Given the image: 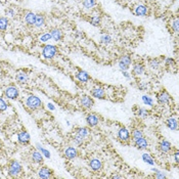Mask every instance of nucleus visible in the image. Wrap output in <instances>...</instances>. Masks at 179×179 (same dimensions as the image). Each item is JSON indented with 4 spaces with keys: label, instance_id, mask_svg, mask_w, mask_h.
<instances>
[{
    "label": "nucleus",
    "instance_id": "1",
    "mask_svg": "<svg viewBox=\"0 0 179 179\" xmlns=\"http://www.w3.org/2000/svg\"><path fill=\"white\" fill-rule=\"evenodd\" d=\"M26 105H27V108L29 109H31V111H37V109H42L43 104L38 96L32 94V95H29L26 98Z\"/></svg>",
    "mask_w": 179,
    "mask_h": 179
},
{
    "label": "nucleus",
    "instance_id": "2",
    "mask_svg": "<svg viewBox=\"0 0 179 179\" xmlns=\"http://www.w3.org/2000/svg\"><path fill=\"white\" fill-rule=\"evenodd\" d=\"M23 172V166L17 160L10 161L8 164V175L10 177H19Z\"/></svg>",
    "mask_w": 179,
    "mask_h": 179
},
{
    "label": "nucleus",
    "instance_id": "3",
    "mask_svg": "<svg viewBox=\"0 0 179 179\" xmlns=\"http://www.w3.org/2000/svg\"><path fill=\"white\" fill-rule=\"evenodd\" d=\"M57 54V47L52 44H46L42 47V56L45 60L54 58Z\"/></svg>",
    "mask_w": 179,
    "mask_h": 179
},
{
    "label": "nucleus",
    "instance_id": "4",
    "mask_svg": "<svg viewBox=\"0 0 179 179\" xmlns=\"http://www.w3.org/2000/svg\"><path fill=\"white\" fill-rule=\"evenodd\" d=\"M131 65H132V57L130 56H128V54H124V56H122L118 61L119 69L121 70V72L128 71Z\"/></svg>",
    "mask_w": 179,
    "mask_h": 179
},
{
    "label": "nucleus",
    "instance_id": "5",
    "mask_svg": "<svg viewBox=\"0 0 179 179\" xmlns=\"http://www.w3.org/2000/svg\"><path fill=\"white\" fill-rule=\"evenodd\" d=\"M157 102L161 105H167L171 101V95L167 92L166 90H161L160 92L157 93Z\"/></svg>",
    "mask_w": 179,
    "mask_h": 179
},
{
    "label": "nucleus",
    "instance_id": "6",
    "mask_svg": "<svg viewBox=\"0 0 179 179\" xmlns=\"http://www.w3.org/2000/svg\"><path fill=\"white\" fill-rule=\"evenodd\" d=\"M20 91L19 88L13 85L7 86L6 88L4 89V95L6 98H8L10 100H16L17 97H19Z\"/></svg>",
    "mask_w": 179,
    "mask_h": 179
},
{
    "label": "nucleus",
    "instance_id": "7",
    "mask_svg": "<svg viewBox=\"0 0 179 179\" xmlns=\"http://www.w3.org/2000/svg\"><path fill=\"white\" fill-rule=\"evenodd\" d=\"M17 142L22 145H27L30 143L31 141V135L26 130H22L20 132H17Z\"/></svg>",
    "mask_w": 179,
    "mask_h": 179
},
{
    "label": "nucleus",
    "instance_id": "8",
    "mask_svg": "<svg viewBox=\"0 0 179 179\" xmlns=\"http://www.w3.org/2000/svg\"><path fill=\"white\" fill-rule=\"evenodd\" d=\"M79 104L84 109H92L94 105V100L90 95H81L79 97Z\"/></svg>",
    "mask_w": 179,
    "mask_h": 179
},
{
    "label": "nucleus",
    "instance_id": "9",
    "mask_svg": "<svg viewBox=\"0 0 179 179\" xmlns=\"http://www.w3.org/2000/svg\"><path fill=\"white\" fill-rule=\"evenodd\" d=\"M90 94L93 98H96V99H101L102 100V99H105V97H107L105 90L100 86L94 87V88L91 89Z\"/></svg>",
    "mask_w": 179,
    "mask_h": 179
},
{
    "label": "nucleus",
    "instance_id": "10",
    "mask_svg": "<svg viewBox=\"0 0 179 179\" xmlns=\"http://www.w3.org/2000/svg\"><path fill=\"white\" fill-rule=\"evenodd\" d=\"M118 138L122 142H129L131 139V133L128 128L121 127L118 131Z\"/></svg>",
    "mask_w": 179,
    "mask_h": 179
},
{
    "label": "nucleus",
    "instance_id": "11",
    "mask_svg": "<svg viewBox=\"0 0 179 179\" xmlns=\"http://www.w3.org/2000/svg\"><path fill=\"white\" fill-rule=\"evenodd\" d=\"M64 157L68 160H74L78 157V149L74 147H68L64 151Z\"/></svg>",
    "mask_w": 179,
    "mask_h": 179
},
{
    "label": "nucleus",
    "instance_id": "12",
    "mask_svg": "<svg viewBox=\"0 0 179 179\" xmlns=\"http://www.w3.org/2000/svg\"><path fill=\"white\" fill-rule=\"evenodd\" d=\"M38 177L42 179H49L53 177V171L48 167H41L38 170Z\"/></svg>",
    "mask_w": 179,
    "mask_h": 179
},
{
    "label": "nucleus",
    "instance_id": "13",
    "mask_svg": "<svg viewBox=\"0 0 179 179\" xmlns=\"http://www.w3.org/2000/svg\"><path fill=\"white\" fill-rule=\"evenodd\" d=\"M133 12L137 17H145L148 13V7L143 4H138L134 7Z\"/></svg>",
    "mask_w": 179,
    "mask_h": 179
},
{
    "label": "nucleus",
    "instance_id": "14",
    "mask_svg": "<svg viewBox=\"0 0 179 179\" xmlns=\"http://www.w3.org/2000/svg\"><path fill=\"white\" fill-rule=\"evenodd\" d=\"M86 123L89 127H96L99 124V118L96 114H88L86 116Z\"/></svg>",
    "mask_w": 179,
    "mask_h": 179
},
{
    "label": "nucleus",
    "instance_id": "15",
    "mask_svg": "<svg viewBox=\"0 0 179 179\" xmlns=\"http://www.w3.org/2000/svg\"><path fill=\"white\" fill-rule=\"evenodd\" d=\"M89 167L90 169L94 172H98L102 169V162L98 158H93L89 161Z\"/></svg>",
    "mask_w": 179,
    "mask_h": 179
},
{
    "label": "nucleus",
    "instance_id": "16",
    "mask_svg": "<svg viewBox=\"0 0 179 179\" xmlns=\"http://www.w3.org/2000/svg\"><path fill=\"white\" fill-rule=\"evenodd\" d=\"M145 73V67L140 63H135L132 68V75L135 77L141 76Z\"/></svg>",
    "mask_w": 179,
    "mask_h": 179
},
{
    "label": "nucleus",
    "instance_id": "17",
    "mask_svg": "<svg viewBox=\"0 0 179 179\" xmlns=\"http://www.w3.org/2000/svg\"><path fill=\"white\" fill-rule=\"evenodd\" d=\"M159 149L163 153H168L172 149V144H171L170 141H168L166 139H162L159 143Z\"/></svg>",
    "mask_w": 179,
    "mask_h": 179
},
{
    "label": "nucleus",
    "instance_id": "18",
    "mask_svg": "<svg viewBox=\"0 0 179 179\" xmlns=\"http://www.w3.org/2000/svg\"><path fill=\"white\" fill-rule=\"evenodd\" d=\"M165 124L168 129H170L172 131H176L178 129V121L175 117H169V118L166 120Z\"/></svg>",
    "mask_w": 179,
    "mask_h": 179
},
{
    "label": "nucleus",
    "instance_id": "19",
    "mask_svg": "<svg viewBox=\"0 0 179 179\" xmlns=\"http://www.w3.org/2000/svg\"><path fill=\"white\" fill-rule=\"evenodd\" d=\"M75 76H76L77 80L81 83H87L90 80L89 74L86 71H83V70H80L79 72H77V74Z\"/></svg>",
    "mask_w": 179,
    "mask_h": 179
},
{
    "label": "nucleus",
    "instance_id": "20",
    "mask_svg": "<svg viewBox=\"0 0 179 179\" xmlns=\"http://www.w3.org/2000/svg\"><path fill=\"white\" fill-rule=\"evenodd\" d=\"M75 134L79 135V136H81L85 140H87V138L90 136V129L87 127H78L75 131Z\"/></svg>",
    "mask_w": 179,
    "mask_h": 179
},
{
    "label": "nucleus",
    "instance_id": "21",
    "mask_svg": "<svg viewBox=\"0 0 179 179\" xmlns=\"http://www.w3.org/2000/svg\"><path fill=\"white\" fill-rule=\"evenodd\" d=\"M35 20H36V13H34V12H27L24 14V21L28 26H31V27L32 26H34Z\"/></svg>",
    "mask_w": 179,
    "mask_h": 179
},
{
    "label": "nucleus",
    "instance_id": "22",
    "mask_svg": "<svg viewBox=\"0 0 179 179\" xmlns=\"http://www.w3.org/2000/svg\"><path fill=\"white\" fill-rule=\"evenodd\" d=\"M49 33H50L51 39H53L56 42L60 41V40L63 39V32H61V30H60V29L53 28L49 31Z\"/></svg>",
    "mask_w": 179,
    "mask_h": 179
},
{
    "label": "nucleus",
    "instance_id": "23",
    "mask_svg": "<svg viewBox=\"0 0 179 179\" xmlns=\"http://www.w3.org/2000/svg\"><path fill=\"white\" fill-rule=\"evenodd\" d=\"M134 144H135V147H136L138 149H147L148 148V139L144 136L139 138V139L135 140L134 141Z\"/></svg>",
    "mask_w": 179,
    "mask_h": 179
},
{
    "label": "nucleus",
    "instance_id": "24",
    "mask_svg": "<svg viewBox=\"0 0 179 179\" xmlns=\"http://www.w3.org/2000/svg\"><path fill=\"white\" fill-rule=\"evenodd\" d=\"M16 79H17V81L19 82V83L25 84V83L28 82L29 75L26 72H24V71H19V72L17 73V75H16Z\"/></svg>",
    "mask_w": 179,
    "mask_h": 179
},
{
    "label": "nucleus",
    "instance_id": "25",
    "mask_svg": "<svg viewBox=\"0 0 179 179\" xmlns=\"http://www.w3.org/2000/svg\"><path fill=\"white\" fill-rule=\"evenodd\" d=\"M31 159H32V161L34 163H36V164H41V163H43V155L41 152H40L39 151H34V152H32V153H31Z\"/></svg>",
    "mask_w": 179,
    "mask_h": 179
},
{
    "label": "nucleus",
    "instance_id": "26",
    "mask_svg": "<svg viewBox=\"0 0 179 179\" xmlns=\"http://www.w3.org/2000/svg\"><path fill=\"white\" fill-rule=\"evenodd\" d=\"M44 25H45V17L43 14H36L34 27L37 29H41L42 27H44Z\"/></svg>",
    "mask_w": 179,
    "mask_h": 179
},
{
    "label": "nucleus",
    "instance_id": "27",
    "mask_svg": "<svg viewBox=\"0 0 179 179\" xmlns=\"http://www.w3.org/2000/svg\"><path fill=\"white\" fill-rule=\"evenodd\" d=\"M148 65L149 68L152 69V70H159L160 67H161V60H159L158 57H153V58H151V60H148Z\"/></svg>",
    "mask_w": 179,
    "mask_h": 179
},
{
    "label": "nucleus",
    "instance_id": "28",
    "mask_svg": "<svg viewBox=\"0 0 179 179\" xmlns=\"http://www.w3.org/2000/svg\"><path fill=\"white\" fill-rule=\"evenodd\" d=\"M141 159H142V161H143L145 164H148V165H151V166L155 165V160H153L152 157L149 155V153H148V152L142 153Z\"/></svg>",
    "mask_w": 179,
    "mask_h": 179
},
{
    "label": "nucleus",
    "instance_id": "29",
    "mask_svg": "<svg viewBox=\"0 0 179 179\" xmlns=\"http://www.w3.org/2000/svg\"><path fill=\"white\" fill-rule=\"evenodd\" d=\"M143 132L140 130V129H133L132 132H131V139H132V141L134 142L135 140L139 139V138L143 137Z\"/></svg>",
    "mask_w": 179,
    "mask_h": 179
},
{
    "label": "nucleus",
    "instance_id": "30",
    "mask_svg": "<svg viewBox=\"0 0 179 179\" xmlns=\"http://www.w3.org/2000/svg\"><path fill=\"white\" fill-rule=\"evenodd\" d=\"M35 147H36V149H37V151H39L40 152L42 153L43 157H45V158H47V159L50 158V152L48 151V149L43 148V145H41L40 143H36Z\"/></svg>",
    "mask_w": 179,
    "mask_h": 179
},
{
    "label": "nucleus",
    "instance_id": "31",
    "mask_svg": "<svg viewBox=\"0 0 179 179\" xmlns=\"http://www.w3.org/2000/svg\"><path fill=\"white\" fill-rule=\"evenodd\" d=\"M135 115L137 117H139V118H148V115H149V112L145 108H138L136 113H135Z\"/></svg>",
    "mask_w": 179,
    "mask_h": 179
},
{
    "label": "nucleus",
    "instance_id": "32",
    "mask_svg": "<svg viewBox=\"0 0 179 179\" xmlns=\"http://www.w3.org/2000/svg\"><path fill=\"white\" fill-rule=\"evenodd\" d=\"M141 100L143 102V104L148 105V107H153V104H155V101H153L152 98L149 95H147V94L141 96Z\"/></svg>",
    "mask_w": 179,
    "mask_h": 179
},
{
    "label": "nucleus",
    "instance_id": "33",
    "mask_svg": "<svg viewBox=\"0 0 179 179\" xmlns=\"http://www.w3.org/2000/svg\"><path fill=\"white\" fill-rule=\"evenodd\" d=\"M100 42L104 45H109L113 42V38L109 34H102L100 36Z\"/></svg>",
    "mask_w": 179,
    "mask_h": 179
},
{
    "label": "nucleus",
    "instance_id": "34",
    "mask_svg": "<svg viewBox=\"0 0 179 179\" xmlns=\"http://www.w3.org/2000/svg\"><path fill=\"white\" fill-rule=\"evenodd\" d=\"M9 25V21L6 17H0V31H5Z\"/></svg>",
    "mask_w": 179,
    "mask_h": 179
},
{
    "label": "nucleus",
    "instance_id": "35",
    "mask_svg": "<svg viewBox=\"0 0 179 179\" xmlns=\"http://www.w3.org/2000/svg\"><path fill=\"white\" fill-rule=\"evenodd\" d=\"M96 5V0H83V6L86 9H92Z\"/></svg>",
    "mask_w": 179,
    "mask_h": 179
},
{
    "label": "nucleus",
    "instance_id": "36",
    "mask_svg": "<svg viewBox=\"0 0 179 179\" xmlns=\"http://www.w3.org/2000/svg\"><path fill=\"white\" fill-rule=\"evenodd\" d=\"M50 39H51V36H50V33L49 32H44V33H42V34L39 36V41L41 42V43L48 42Z\"/></svg>",
    "mask_w": 179,
    "mask_h": 179
},
{
    "label": "nucleus",
    "instance_id": "37",
    "mask_svg": "<svg viewBox=\"0 0 179 179\" xmlns=\"http://www.w3.org/2000/svg\"><path fill=\"white\" fill-rule=\"evenodd\" d=\"M100 22H101V17L99 16H97V14L90 17V24L94 26V27H98V26L100 25Z\"/></svg>",
    "mask_w": 179,
    "mask_h": 179
},
{
    "label": "nucleus",
    "instance_id": "38",
    "mask_svg": "<svg viewBox=\"0 0 179 179\" xmlns=\"http://www.w3.org/2000/svg\"><path fill=\"white\" fill-rule=\"evenodd\" d=\"M8 109V104H7V102L3 99V98L0 96V112H5L6 109Z\"/></svg>",
    "mask_w": 179,
    "mask_h": 179
},
{
    "label": "nucleus",
    "instance_id": "39",
    "mask_svg": "<svg viewBox=\"0 0 179 179\" xmlns=\"http://www.w3.org/2000/svg\"><path fill=\"white\" fill-rule=\"evenodd\" d=\"M164 63H165V65L167 68L174 67L175 65V60L173 57H166L165 60H164Z\"/></svg>",
    "mask_w": 179,
    "mask_h": 179
},
{
    "label": "nucleus",
    "instance_id": "40",
    "mask_svg": "<svg viewBox=\"0 0 179 179\" xmlns=\"http://www.w3.org/2000/svg\"><path fill=\"white\" fill-rule=\"evenodd\" d=\"M178 27H179V22L177 17H175V19L171 22V28H172V30L176 33V34L178 33Z\"/></svg>",
    "mask_w": 179,
    "mask_h": 179
},
{
    "label": "nucleus",
    "instance_id": "41",
    "mask_svg": "<svg viewBox=\"0 0 179 179\" xmlns=\"http://www.w3.org/2000/svg\"><path fill=\"white\" fill-rule=\"evenodd\" d=\"M14 14H16V12H14V10L12 8H7L5 10V16L6 17H13Z\"/></svg>",
    "mask_w": 179,
    "mask_h": 179
},
{
    "label": "nucleus",
    "instance_id": "42",
    "mask_svg": "<svg viewBox=\"0 0 179 179\" xmlns=\"http://www.w3.org/2000/svg\"><path fill=\"white\" fill-rule=\"evenodd\" d=\"M138 88H139V90H141V91H145L148 88V84L145 82H140L139 85H138Z\"/></svg>",
    "mask_w": 179,
    "mask_h": 179
},
{
    "label": "nucleus",
    "instance_id": "43",
    "mask_svg": "<svg viewBox=\"0 0 179 179\" xmlns=\"http://www.w3.org/2000/svg\"><path fill=\"white\" fill-rule=\"evenodd\" d=\"M155 177L156 178H158V179H164V178H166V174L162 172V171H158V172H156V175H155Z\"/></svg>",
    "mask_w": 179,
    "mask_h": 179
},
{
    "label": "nucleus",
    "instance_id": "44",
    "mask_svg": "<svg viewBox=\"0 0 179 179\" xmlns=\"http://www.w3.org/2000/svg\"><path fill=\"white\" fill-rule=\"evenodd\" d=\"M122 74H123V76L125 77L127 80H131V78H132V75H131L130 73H128L127 71H123Z\"/></svg>",
    "mask_w": 179,
    "mask_h": 179
},
{
    "label": "nucleus",
    "instance_id": "45",
    "mask_svg": "<svg viewBox=\"0 0 179 179\" xmlns=\"http://www.w3.org/2000/svg\"><path fill=\"white\" fill-rule=\"evenodd\" d=\"M75 36L77 38H79V39H82L84 38V35H83V32H80V31H77L75 33Z\"/></svg>",
    "mask_w": 179,
    "mask_h": 179
},
{
    "label": "nucleus",
    "instance_id": "46",
    "mask_svg": "<svg viewBox=\"0 0 179 179\" xmlns=\"http://www.w3.org/2000/svg\"><path fill=\"white\" fill-rule=\"evenodd\" d=\"M47 109H50V111H54V109H56V107H54L53 104H51V102H48V104H47Z\"/></svg>",
    "mask_w": 179,
    "mask_h": 179
},
{
    "label": "nucleus",
    "instance_id": "47",
    "mask_svg": "<svg viewBox=\"0 0 179 179\" xmlns=\"http://www.w3.org/2000/svg\"><path fill=\"white\" fill-rule=\"evenodd\" d=\"M174 161H175V163L176 164H178V157H179V152L178 151H176L175 152V153H174Z\"/></svg>",
    "mask_w": 179,
    "mask_h": 179
},
{
    "label": "nucleus",
    "instance_id": "48",
    "mask_svg": "<svg viewBox=\"0 0 179 179\" xmlns=\"http://www.w3.org/2000/svg\"><path fill=\"white\" fill-rule=\"evenodd\" d=\"M112 178L113 179H121V178H123V176H121V175H113Z\"/></svg>",
    "mask_w": 179,
    "mask_h": 179
},
{
    "label": "nucleus",
    "instance_id": "49",
    "mask_svg": "<svg viewBox=\"0 0 179 179\" xmlns=\"http://www.w3.org/2000/svg\"><path fill=\"white\" fill-rule=\"evenodd\" d=\"M152 172H158V171H159V169H157V168H152Z\"/></svg>",
    "mask_w": 179,
    "mask_h": 179
},
{
    "label": "nucleus",
    "instance_id": "50",
    "mask_svg": "<svg viewBox=\"0 0 179 179\" xmlns=\"http://www.w3.org/2000/svg\"><path fill=\"white\" fill-rule=\"evenodd\" d=\"M67 125H68V126L71 125V123H70V121H69V120H67Z\"/></svg>",
    "mask_w": 179,
    "mask_h": 179
},
{
    "label": "nucleus",
    "instance_id": "51",
    "mask_svg": "<svg viewBox=\"0 0 179 179\" xmlns=\"http://www.w3.org/2000/svg\"><path fill=\"white\" fill-rule=\"evenodd\" d=\"M0 149H1V141H0Z\"/></svg>",
    "mask_w": 179,
    "mask_h": 179
}]
</instances>
